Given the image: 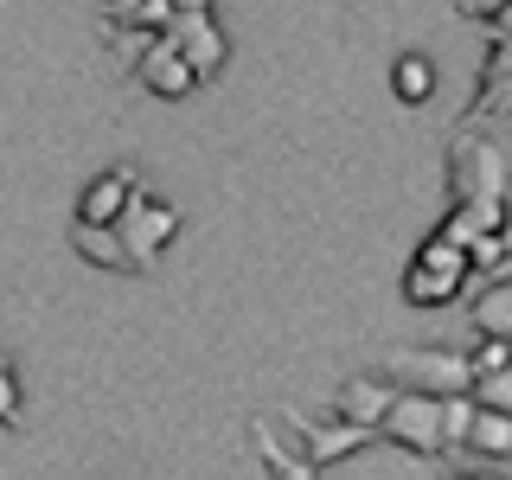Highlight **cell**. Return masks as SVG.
I'll return each mask as SVG.
<instances>
[{"label": "cell", "instance_id": "cell-4", "mask_svg": "<svg viewBox=\"0 0 512 480\" xmlns=\"http://www.w3.org/2000/svg\"><path fill=\"white\" fill-rule=\"evenodd\" d=\"M116 237H122L128 263H135V276H148L154 256L180 237V212H173L167 199H154V192H135V199L122 205V218H116Z\"/></svg>", "mask_w": 512, "mask_h": 480}, {"label": "cell", "instance_id": "cell-1", "mask_svg": "<svg viewBox=\"0 0 512 480\" xmlns=\"http://www.w3.org/2000/svg\"><path fill=\"white\" fill-rule=\"evenodd\" d=\"M506 167H512V154L487 135V128L455 122V135H448V199L455 205L506 199Z\"/></svg>", "mask_w": 512, "mask_h": 480}, {"label": "cell", "instance_id": "cell-5", "mask_svg": "<svg viewBox=\"0 0 512 480\" xmlns=\"http://www.w3.org/2000/svg\"><path fill=\"white\" fill-rule=\"evenodd\" d=\"M378 436L391 442V448H404V455L436 461V455H442V397H429V391H397L391 410H384V423H378Z\"/></svg>", "mask_w": 512, "mask_h": 480}, {"label": "cell", "instance_id": "cell-17", "mask_svg": "<svg viewBox=\"0 0 512 480\" xmlns=\"http://www.w3.org/2000/svg\"><path fill=\"white\" fill-rule=\"evenodd\" d=\"M474 397L468 391H455V397H442V455H461L468 448V429H474Z\"/></svg>", "mask_w": 512, "mask_h": 480}, {"label": "cell", "instance_id": "cell-15", "mask_svg": "<svg viewBox=\"0 0 512 480\" xmlns=\"http://www.w3.org/2000/svg\"><path fill=\"white\" fill-rule=\"evenodd\" d=\"M474 327L493 333V340H512V276L506 282H487L474 295Z\"/></svg>", "mask_w": 512, "mask_h": 480}, {"label": "cell", "instance_id": "cell-6", "mask_svg": "<svg viewBox=\"0 0 512 480\" xmlns=\"http://www.w3.org/2000/svg\"><path fill=\"white\" fill-rule=\"evenodd\" d=\"M282 423L301 436V455L314 461V468H333V461L359 455V448H372L378 436L359 423H346V416H308V410H282Z\"/></svg>", "mask_w": 512, "mask_h": 480}, {"label": "cell", "instance_id": "cell-26", "mask_svg": "<svg viewBox=\"0 0 512 480\" xmlns=\"http://www.w3.org/2000/svg\"><path fill=\"white\" fill-rule=\"evenodd\" d=\"M442 480H480V474H461V468H448V474H442Z\"/></svg>", "mask_w": 512, "mask_h": 480}, {"label": "cell", "instance_id": "cell-9", "mask_svg": "<svg viewBox=\"0 0 512 480\" xmlns=\"http://www.w3.org/2000/svg\"><path fill=\"white\" fill-rule=\"evenodd\" d=\"M506 116H512V45H487L474 103L461 109V122H468V128H487V122H506Z\"/></svg>", "mask_w": 512, "mask_h": 480}, {"label": "cell", "instance_id": "cell-18", "mask_svg": "<svg viewBox=\"0 0 512 480\" xmlns=\"http://www.w3.org/2000/svg\"><path fill=\"white\" fill-rule=\"evenodd\" d=\"M468 397H474V404H487V410H506V416H512V365H500V372H487V378H474Z\"/></svg>", "mask_w": 512, "mask_h": 480}, {"label": "cell", "instance_id": "cell-11", "mask_svg": "<svg viewBox=\"0 0 512 480\" xmlns=\"http://www.w3.org/2000/svg\"><path fill=\"white\" fill-rule=\"evenodd\" d=\"M141 192L135 180V167H109V173H96V180L84 186V199H77V218L84 224H116L122 218V205Z\"/></svg>", "mask_w": 512, "mask_h": 480}, {"label": "cell", "instance_id": "cell-2", "mask_svg": "<svg viewBox=\"0 0 512 480\" xmlns=\"http://www.w3.org/2000/svg\"><path fill=\"white\" fill-rule=\"evenodd\" d=\"M468 282H474V263H468V250L429 231L423 244H416V256H410V269H404V301L429 314V308H448V301H455Z\"/></svg>", "mask_w": 512, "mask_h": 480}, {"label": "cell", "instance_id": "cell-27", "mask_svg": "<svg viewBox=\"0 0 512 480\" xmlns=\"http://www.w3.org/2000/svg\"><path fill=\"white\" fill-rule=\"evenodd\" d=\"M0 384H13V372H7V359H0Z\"/></svg>", "mask_w": 512, "mask_h": 480}, {"label": "cell", "instance_id": "cell-20", "mask_svg": "<svg viewBox=\"0 0 512 480\" xmlns=\"http://www.w3.org/2000/svg\"><path fill=\"white\" fill-rule=\"evenodd\" d=\"M436 237H448V244H461V250H468L474 237H480V224H474V212H468V205H448V218L436 224Z\"/></svg>", "mask_w": 512, "mask_h": 480}, {"label": "cell", "instance_id": "cell-25", "mask_svg": "<svg viewBox=\"0 0 512 480\" xmlns=\"http://www.w3.org/2000/svg\"><path fill=\"white\" fill-rule=\"evenodd\" d=\"M122 7H135V0H103V20H116Z\"/></svg>", "mask_w": 512, "mask_h": 480}, {"label": "cell", "instance_id": "cell-19", "mask_svg": "<svg viewBox=\"0 0 512 480\" xmlns=\"http://www.w3.org/2000/svg\"><path fill=\"white\" fill-rule=\"evenodd\" d=\"M468 365H474V378L500 372V365H512V340H493V333H480L474 352H468Z\"/></svg>", "mask_w": 512, "mask_h": 480}, {"label": "cell", "instance_id": "cell-10", "mask_svg": "<svg viewBox=\"0 0 512 480\" xmlns=\"http://www.w3.org/2000/svg\"><path fill=\"white\" fill-rule=\"evenodd\" d=\"M391 397H397V384L384 378V372H359V378L340 384V397H333V416H346V423H359V429H372V436H378V423H384V410H391Z\"/></svg>", "mask_w": 512, "mask_h": 480}, {"label": "cell", "instance_id": "cell-23", "mask_svg": "<svg viewBox=\"0 0 512 480\" xmlns=\"http://www.w3.org/2000/svg\"><path fill=\"white\" fill-rule=\"evenodd\" d=\"M20 423V384H0V429Z\"/></svg>", "mask_w": 512, "mask_h": 480}, {"label": "cell", "instance_id": "cell-12", "mask_svg": "<svg viewBox=\"0 0 512 480\" xmlns=\"http://www.w3.org/2000/svg\"><path fill=\"white\" fill-rule=\"evenodd\" d=\"M71 250L84 256V263H96V269H116V276H135V263H128V250H122L116 224H84V218H71Z\"/></svg>", "mask_w": 512, "mask_h": 480}, {"label": "cell", "instance_id": "cell-13", "mask_svg": "<svg viewBox=\"0 0 512 480\" xmlns=\"http://www.w3.org/2000/svg\"><path fill=\"white\" fill-rule=\"evenodd\" d=\"M250 442H256V455H263L269 480H320V468H314L308 455H295V448H282L276 423H263V416H256V423H250Z\"/></svg>", "mask_w": 512, "mask_h": 480}, {"label": "cell", "instance_id": "cell-8", "mask_svg": "<svg viewBox=\"0 0 512 480\" xmlns=\"http://www.w3.org/2000/svg\"><path fill=\"white\" fill-rule=\"evenodd\" d=\"M167 39H173V52L192 64V77H199V84H205V77H218L224 58H231V39H224V26L212 20V13H173Z\"/></svg>", "mask_w": 512, "mask_h": 480}, {"label": "cell", "instance_id": "cell-24", "mask_svg": "<svg viewBox=\"0 0 512 480\" xmlns=\"http://www.w3.org/2000/svg\"><path fill=\"white\" fill-rule=\"evenodd\" d=\"M173 13H212V0H173Z\"/></svg>", "mask_w": 512, "mask_h": 480}, {"label": "cell", "instance_id": "cell-16", "mask_svg": "<svg viewBox=\"0 0 512 480\" xmlns=\"http://www.w3.org/2000/svg\"><path fill=\"white\" fill-rule=\"evenodd\" d=\"M468 448H480V455H512V416L506 410H474V429H468Z\"/></svg>", "mask_w": 512, "mask_h": 480}, {"label": "cell", "instance_id": "cell-14", "mask_svg": "<svg viewBox=\"0 0 512 480\" xmlns=\"http://www.w3.org/2000/svg\"><path fill=\"white\" fill-rule=\"evenodd\" d=\"M391 96H397V103H410V109H423L429 96H436V64H429L423 52H397V64H391Z\"/></svg>", "mask_w": 512, "mask_h": 480}, {"label": "cell", "instance_id": "cell-28", "mask_svg": "<svg viewBox=\"0 0 512 480\" xmlns=\"http://www.w3.org/2000/svg\"><path fill=\"white\" fill-rule=\"evenodd\" d=\"M480 480H500V474H480Z\"/></svg>", "mask_w": 512, "mask_h": 480}, {"label": "cell", "instance_id": "cell-29", "mask_svg": "<svg viewBox=\"0 0 512 480\" xmlns=\"http://www.w3.org/2000/svg\"><path fill=\"white\" fill-rule=\"evenodd\" d=\"M506 122H512V116H506Z\"/></svg>", "mask_w": 512, "mask_h": 480}, {"label": "cell", "instance_id": "cell-22", "mask_svg": "<svg viewBox=\"0 0 512 480\" xmlns=\"http://www.w3.org/2000/svg\"><path fill=\"white\" fill-rule=\"evenodd\" d=\"M455 13H461V20H474V26H487L493 13H500V0H455Z\"/></svg>", "mask_w": 512, "mask_h": 480}, {"label": "cell", "instance_id": "cell-7", "mask_svg": "<svg viewBox=\"0 0 512 480\" xmlns=\"http://www.w3.org/2000/svg\"><path fill=\"white\" fill-rule=\"evenodd\" d=\"M135 84L154 96V103H186L192 90H199V77H192V64L173 52V39L160 32V39H148L135 52Z\"/></svg>", "mask_w": 512, "mask_h": 480}, {"label": "cell", "instance_id": "cell-3", "mask_svg": "<svg viewBox=\"0 0 512 480\" xmlns=\"http://www.w3.org/2000/svg\"><path fill=\"white\" fill-rule=\"evenodd\" d=\"M378 372L397 384V391H429V397H455L474 384L468 352H448V346H397L378 359Z\"/></svg>", "mask_w": 512, "mask_h": 480}, {"label": "cell", "instance_id": "cell-21", "mask_svg": "<svg viewBox=\"0 0 512 480\" xmlns=\"http://www.w3.org/2000/svg\"><path fill=\"white\" fill-rule=\"evenodd\" d=\"M487 45H512V0H500V13L487 20Z\"/></svg>", "mask_w": 512, "mask_h": 480}]
</instances>
